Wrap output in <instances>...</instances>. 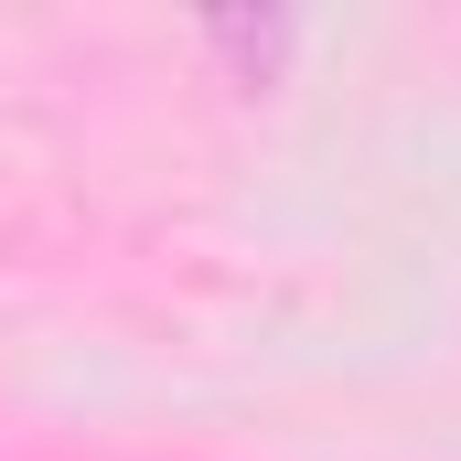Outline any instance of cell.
<instances>
[{
	"instance_id": "6da1fadb",
	"label": "cell",
	"mask_w": 461,
	"mask_h": 461,
	"mask_svg": "<svg viewBox=\"0 0 461 461\" xmlns=\"http://www.w3.org/2000/svg\"><path fill=\"white\" fill-rule=\"evenodd\" d=\"M204 43H215V54H236V65H247V76H268V65H279V54H290V22H215V32H204Z\"/></svg>"
}]
</instances>
